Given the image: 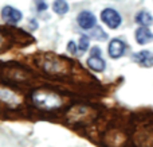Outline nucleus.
<instances>
[{
	"mask_svg": "<svg viewBox=\"0 0 153 147\" xmlns=\"http://www.w3.org/2000/svg\"><path fill=\"white\" fill-rule=\"evenodd\" d=\"M32 103L36 105L38 108L45 111H54L62 107L63 100L61 96L50 91H43V89H38L31 94Z\"/></svg>",
	"mask_w": 153,
	"mask_h": 147,
	"instance_id": "obj_1",
	"label": "nucleus"
},
{
	"mask_svg": "<svg viewBox=\"0 0 153 147\" xmlns=\"http://www.w3.org/2000/svg\"><path fill=\"white\" fill-rule=\"evenodd\" d=\"M22 104V97L13 91L0 86V105L5 108H16Z\"/></svg>",
	"mask_w": 153,
	"mask_h": 147,
	"instance_id": "obj_2",
	"label": "nucleus"
},
{
	"mask_svg": "<svg viewBox=\"0 0 153 147\" xmlns=\"http://www.w3.org/2000/svg\"><path fill=\"white\" fill-rule=\"evenodd\" d=\"M101 19L102 22L109 27V28H118L122 23V18L118 14V11L113 10V8H105L101 14Z\"/></svg>",
	"mask_w": 153,
	"mask_h": 147,
	"instance_id": "obj_3",
	"label": "nucleus"
},
{
	"mask_svg": "<svg viewBox=\"0 0 153 147\" xmlns=\"http://www.w3.org/2000/svg\"><path fill=\"white\" fill-rule=\"evenodd\" d=\"M87 66L94 72H103L106 68V62L102 59L100 47L91 49V56L87 58Z\"/></svg>",
	"mask_w": 153,
	"mask_h": 147,
	"instance_id": "obj_4",
	"label": "nucleus"
},
{
	"mask_svg": "<svg viewBox=\"0 0 153 147\" xmlns=\"http://www.w3.org/2000/svg\"><path fill=\"white\" fill-rule=\"evenodd\" d=\"M1 18L5 23H10V24H16L22 20L23 18V14L20 12L19 10L16 8L11 7V5H7L1 10Z\"/></svg>",
	"mask_w": 153,
	"mask_h": 147,
	"instance_id": "obj_5",
	"label": "nucleus"
},
{
	"mask_svg": "<svg viewBox=\"0 0 153 147\" xmlns=\"http://www.w3.org/2000/svg\"><path fill=\"white\" fill-rule=\"evenodd\" d=\"M76 22H78V24H79L81 28L90 30L95 26L97 19H95V16L93 15L90 11H82V12L78 15V18H76Z\"/></svg>",
	"mask_w": 153,
	"mask_h": 147,
	"instance_id": "obj_6",
	"label": "nucleus"
},
{
	"mask_svg": "<svg viewBox=\"0 0 153 147\" xmlns=\"http://www.w3.org/2000/svg\"><path fill=\"white\" fill-rule=\"evenodd\" d=\"M125 50H126V45L121 39H111L110 43H109V49H108L109 56L114 59L124 56Z\"/></svg>",
	"mask_w": 153,
	"mask_h": 147,
	"instance_id": "obj_7",
	"label": "nucleus"
},
{
	"mask_svg": "<svg viewBox=\"0 0 153 147\" xmlns=\"http://www.w3.org/2000/svg\"><path fill=\"white\" fill-rule=\"evenodd\" d=\"M133 61L137 62L140 66L152 68L153 66V53L149 50H141L133 54Z\"/></svg>",
	"mask_w": 153,
	"mask_h": 147,
	"instance_id": "obj_8",
	"label": "nucleus"
},
{
	"mask_svg": "<svg viewBox=\"0 0 153 147\" xmlns=\"http://www.w3.org/2000/svg\"><path fill=\"white\" fill-rule=\"evenodd\" d=\"M136 40L140 45H146V43L153 40V32L146 26H141L136 31Z\"/></svg>",
	"mask_w": 153,
	"mask_h": 147,
	"instance_id": "obj_9",
	"label": "nucleus"
},
{
	"mask_svg": "<svg viewBox=\"0 0 153 147\" xmlns=\"http://www.w3.org/2000/svg\"><path fill=\"white\" fill-rule=\"evenodd\" d=\"M136 22H137L138 24H141V26L149 27L153 24V16L148 11H140V12L136 15Z\"/></svg>",
	"mask_w": 153,
	"mask_h": 147,
	"instance_id": "obj_10",
	"label": "nucleus"
},
{
	"mask_svg": "<svg viewBox=\"0 0 153 147\" xmlns=\"http://www.w3.org/2000/svg\"><path fill=\"white\" fill-rule=\"evenodd\" d=\"M43 68H45V70H47V72H50V73L62 72V65L56 58H48L47 62L43 65Z\"/></svg>",
	"mask_w": 153,
	"mask_h": 147,
	"instance_id": "obj_11",
	"label": "nucleus"
},
{
	"mask_svg": "<svg viewBox=\"0 0 153 147\" xmlns=\"http://www.w3.org/2000/svg\"><path fill=\"white\" fill-rule=\"evenodd\" d=\"M53 10L55 14L58 15H65V14L69 11V4L65 0H55L53 4Z\"/></svg>",
	"mask_w": 153,
	"mask_h": 147,
	"instance_id": "obj_12",
	"label": "nucleus"
},
{
	"mask_svg": "<svg viewBox=\"0 0 153 147\" xmlns=\"http://www.w3.org/2000/svg\"><path fill=\"white\" fill-rule=\"evenodd\" d=\"M89 43H90V39L87 35H82L81 39H79V51H82V53H86L87 49H89Z\"/></svg>",
	"mask_w": 153,
	"mask_h": 147,
	"instance_id": "obj_13",
	"label": "nucleus"
},
{
	"mask_svg": "<svg viewBox=\"0 0 153 147\" xmlns=\"http://www.w3.org/2000/svg\"><path fill=\"white\" fill-rule=\"evenodd\" d=\"M35 3H36V10L39 11V12L47 10V4H46L45 0H35Z\"/></svg>",
	"mask_w": 153,
	"mask_h": 147,
	"instance_id": "obj_14",
	"label": "nucleus"
},
{
	"mask_svg": "<svg viewBox=\"0 0 153 147\" xmlns=\"http://www.w3.org/2000/svg\"><path fill=\"white\" fill-rule=\"evenodd\" d=\"M76 50H78V49H76V45L73 42V40H70L69 45H67V51H69L70 54H75Z\"/></svg>",
	"mask_w": 153,
	"mask_h": 147,
	"instance_id": "obj_15",
	"label": "nucleus"
},
{
	"mask_svg": "<svg viewBox=\"0 0 153 147\" xmlns=\"http://www.w3.org/2000/svg\"><path fill=\"white\" fill-rule=\"evenodd\" d=\"M1 43H3V38H1V35H0V46H1Z\"/></svg>",
	"mask_w": 153,
	"mask_h": 147,
	"instance_id": "obj_16",
	"label": "nucleus"
}]
</instances>
